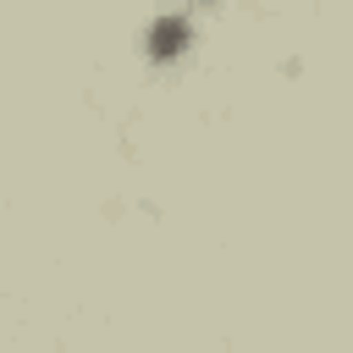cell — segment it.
<instances>
[{"mask_svg":"<svg viewBox=\"0 0 353 353\" xmlns=\"http://www.w3.org/2000/svg\"><path fill=\"white\" fill-rule=\"evenodd\" d=\"M182 44H188V22H182V17H160V22L149 28V50H154V55H176Z\"/></svg>","mask_w":353,"mask_h":353,"instance_id":"cell-1","label":"cell"}]
</instances>
